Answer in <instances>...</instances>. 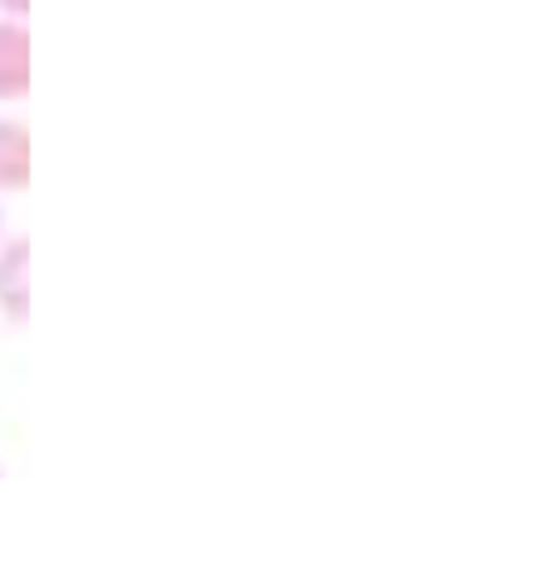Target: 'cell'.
<instances>
[{"label":"cell","instance_id":"cell-1","mask_svg":"<svg viewBox=\"0 0 557 563\" xmlns=\"http://www.w3.org/2000/svg\"><path fill=\"white\" fill-rule=\"evenodd\" d=\"M0 314L5 324L31 319V240L25 234L0 245Z\"/></svg>","mask_w":557,"mask_h":563},{"label":"cell","instance_id":"cell-2","mask_svg":"<svg viewBox=\"0 0 557 563\" xmlns=\"http://www.w3.org/2000/svg\"><path fill=\"white\" fill-rule=\"evenodd\" d=\"M31 96V31L0 15V100Z\"/></svg>","mask_w":557,"mask_h":563},{"label":"cell","instance_id":"cell-3","mask_svg":"<svg viewBox=\"0 0 557 563\" xmlns=\"http://www.w3.org/2000/svg\"><path fill=\"white\" fill-rule=\"evenodd\" d=\"M31 185V130L21 120H0V195H21Z\"/></svg>","mask_w":557,"mask_h":563},{"label":"cell","instance_id":"cell-4","mask_svg":"<svg viewBox=\"0 0 557 563\" xmlns=\"http://www.w3.org/2000/svg\"><path fill=\"white\" fill-rule=\"evenodd\" d=\"M25 11H31V0H0V15H11V21H21Z\"/></svg>","mask_w":557,"mask_h":563}]
</instances>
